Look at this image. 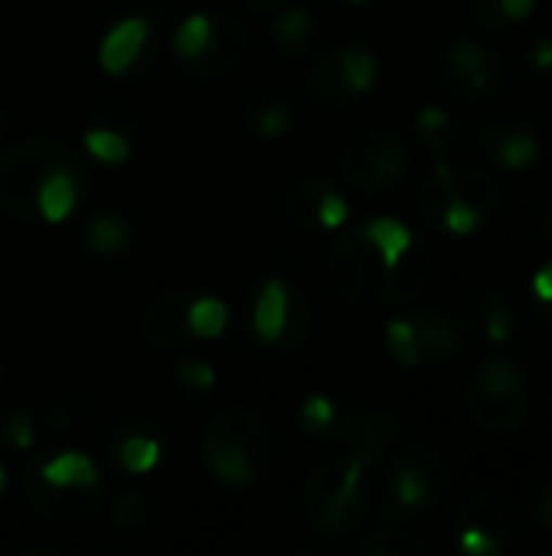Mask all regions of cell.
<instances>
[{
  "label": "cell",
  "mask_w": 552,
  "mask_h": 556,
  "mask_svg": "<svg viewBox=\"0 0 552 556\" xmlns=\"http://www.w3.org/2000/svg\"><path fill=\"white\" fill-rule=\"evenodd\" d=\"M39 476L49 485H59V489H91V485H98V469L85 453H62L59 459L46 463L39 469Z\"/></svg>",
  "instance_id": "obj_25"
},
{
  "label": "cell",
  "mask_w": 552,
  "mask_h": 556,
  "mask_svg": "<svg viewBox=\"0 0 552 556\" xmlns=\"http://www.w3.org/2000/svg\"><path fill=\"white\" fill-rule=\"evenodd\" d=\"M530 59L540 72H550L552 68V36H540L534 46H530Z\"/></svg>",
  "instance_id": "obj_46"
},
{
  "label": "cell",
  "mask_w": 552,
  "mask_h": 556,
  "mask_svg": "<svg viewBox=\"0 0 552 556\" xmlns=\"http://www.w3.org/2000/svg\"><path fill=\"white\" fill-rule=\"evenodd\" d=\"M335 417H338L335 404H332L329 397H322V394H312V397L303 404V410H299V424H303V430H306L309 437L329 433L332 424H335Z\"/></svg>",
  "instance_id": "obj_38"
},
{
  "label": "cell",
  "mask_w": 552,
  "mask_h": 556,
  "mask_svg": "<svg viewBox=\"0 0 552 556\" xmlns=\"http://www.w3.org/2000/svg\"><path fill=\"white\" fill-rule=\"evenodd\" d=\"M23 492H26L29 511L36 518H42L46 525H55V528L88 525L104 505V495L98 492V485H91V489H59V485H49L39 472H26Z\"/></svg>",
  "instance_id": "obj_9"
},
{
  "label": "cell",
  "mask_w": 552,
  "mask_h": 556,
  "mask_svg": "<svg viewBox=\"0 0 552 556\" xmlns=\"http://www.w3.org/2000/svg\"><path fill=\"white\" fill-rule=\"evenodd\" d=\"M465 10H468L472 23L482 26L485 33H491V36H504V33H511V26H514V23L504 16L501 0H465Z\"/></svg>",
  "instance_id": "obj_40"
},
{
  "label": "cell",
  "mask_w": 552,
  "mask_h": 556,
  "mask_svg": "<svg viewBox=\"0 0 552 556\" xmlns=\"http://www.w3.org/2000/svg\"><path fill=\"white\" fill-rule=\"evenodd\" d=\"M345 3H348V7H364L368 0H345Z\"/></svg>",
  "instance_id": "obj_54"
},
{
  "label": "cell",
  "mask_w": 552,
  "mask_h": 556,
  "mask_svg": "<svg viewBox=\"0 0 552 556\" xmlns=\"http://www.w3.org/2000/svg\"><path fill=\"white\" fill-rule=\"evenodd\" d=\"M534 515L540 521L543 531H552V482H547L537 495V505H534Z\"/></svg>",
  "instance_id": "obj_45"
},
{
  "label": "cell",
  "mask_w": 552,
  "mask_h": 556,
  "mask_svg": "<svg viewBox=\"0 0 552 556\" xmlns=\"http://www.w3.org/2000/svg\"><path fill=\"white\" fill-rule=\"evenodd\" d=\"M179 381H182L185 388L205 391V388L215 384V368H211L208 362H202V358H185V362L179 365Z\"/></svg>",
  "instance_id": "obj_43"
},
{
  "label": "cell",
  "mask_w": 552,
  "mask_h": 556,
  "mask_svg": "<svg viewBox=\"0 0 552 556\" xmlns=\"http://www.w3.org/2000/svg\"><path fill=\"white\" fill-rule=\"evenodd\" d=\"M482 303H485L482 329H485L488 342H495V345H504V342L514 336V329H517V316H514L511 303H508L501 293H495V290L482 293Z\"/></svg>",
  "instance_id": "obj_30"
},
{
  "label": "cell",
  "mask_w": 552,
  "mask_h": 556,
  "mask_svg": "<svg viewBox=\"0 0 552 556\" xmlns=\"http://www.w3.org/2000/svg\"><path fill=\"white\" fill-rule=\"evenodd\" d=\"M361 556H426L433 554L429 541L413 531L407 521L400 518H381V528L371 531L361 544H358Z\"/></svg>",
  "instance_id": "obj_16"
},
{
  "label": "cell",
  "mask_w": 552,
  "mask_h": 556,
  "mask_svg": "<svg viewBox=\"0 0 552 556\" xmlns=\"http://www.w3.org/2000/svg\"><path fill=\"white\" fill-rule=\"evenodd\" d=\"M540 238L552 248V199L550 205H547V212H543V222H540Z\"/></svg>",
  "instance_id": "obj_50"
},
{
  "label": "cell",
  "mask_w": 552,
  "mask_h": 556,
  "mask_svg": "<svg viewBox=\"0 0 552 556\" xmlns=\"http://www.w3.org/2000/svg\"><path fill=\"white\" fill-rule=\"evenodd\" d=\"M117 456H120V466H124L127 472L143 476V472H150V469L159 463V443H156L153 437H146V433H133V437H127V440L120 443Z\"/></svg>",
  "instance_id": "obj_36"
},
{
  "label": "cell",
  "mask_w": 552,
  "mask_h": 556,
  "mask_svg": "<svg viewBox=\"0 0 552 556\" xmlns=\"http://www.w3.org/2000/svg\"><path fill=\"white\" fill-rule=\"evenodd\" d=\"M247 52H251L247 23L231 10H218V13H211L208 46L198 55L182 59V72L195 81H221L244 65Z\"/></svg>",
  "instance_id": "obj_8"
},
{
  "label": "cell",
  "mask_w": 552,
  "mask_h": 556,
  "mask_svg": "<svg viewBox=\"0 0 552 556\" xmlns=\"http://www.w3.org/2000/svg\"><path fill=\"white\" fill-rule=\"evenodd\" d=\"M332 189H338V186L329 176H322V173H312V176H303L299 182H293L290 192H286V205H283L286 208V222L293 228H299V231L322 228L319 225V205H322V199Z\"/></svg>",
  "instance_id": "obj_19"
},
{
  "label": "cell",
  "mask_w": 552,
  "mask_h": 556,
  "mask_svg": "<svg viewBox=\"0 0 552 556\" xmlns=\"http://www.w3.org/2000/svg\"><path fill=\"white\" fill-rule=\"evenodd\" d=\"M312 329V316H309V300L303 296V290L296 283H286V319H283V332L273 345H280L283 352H296L303 349V342L309 339Z\"/></svg>",
  "instance_id": "obj_27"
},
{
  "label": "cell",
  "mask_w": 552,
  "mask_h": 556,
  "mask_svg": "<svg viewBox=\"0 0 552 556\" xmlns=\"http://www.w3.org/2000/svg\"><path fill=\"white\" fill-rule=\"evenodd\" d=\"M338 59H342V75H345V81H348V88L355 94H364V91L374 88V81H377L374 52H368L364 46H348V49L338 52Z\"/></svg>",
  "instance_id": "obj_29"
},
{
  "label": "cell",
  "mask_w": 552,
  "mask_h": 556,
  "mask_svg": "<svg viewBox=\"0 0 552 556\" xmlns=\"http://www.w3.org/2000/svg\"><path fill=\"white\" fill-rule=\"evenodd\" d=\"M36 437L33 417L26 410H0V440L13 450H29Z\"/></svg>",
  "instance_id": "obj_39"
},
{
  "label": "cell",
  "mask_w": 552,
  "mask_h": 556,
  "mask_svg": "<svg viewBox=\"0 0 552 556\" xmlns=\"http://www.w3.org/2000/svg\"><path fill=\"white\" fill-rule=\"evenodd\" d=\"M449 124H452V117H449V111L439 108V104H429V108H423V111L416 114V130L426 137V143L436 150V156L446 153V130H449Z\"/></svg>",
  "instance_id": "obj_37"
},
{
  "label": "cell",
  "mask_w": 552,
  "mask_h": 556,
  "mask_svg": "<svg viewBox=\"0 0 552 556\" xmlns=\"http://www.w3.org/2000/svg\"><path fill=\"white\" fill-rule=\"evenodd\" d=\"M3 485H7V469L0 466V492H3Z\"/></svg>",
  "instance_id": "obj_53"
},
{
  "label": "cell",
  "mask_w": 552,
  "mask_h": 556,
  "mask_svg": "<svg viewBox=\"0 0 552 556\" xmlns=\"http://www.w3.org/2000/svg\"><path fill=\"white\" fill-rule=\"evenodd\" d=\"M455 544L465 556H501L504 554V544L495 541L491 534L478 531V528H459L455 531Z\"/></svg>",
  "instance_id": "obj_42"
},
{
  "label": "cell",
  "mask_w": 552,
  "mask_h": 556,
  "mask_svg": "<svg viewBox=\"0 0 552 556\" xmlns=\"http://www.w3.org/2000/svg\"><path fill=\"white\" fill-rule=\"evenodd\" d=\"M478 140L504 169H527L540 156V130L524 114H491L482 124Z\"/></svg>",
  "instance_id": "obj_11"
},
{
  "label": "cell",
  "mask_w": 552,
  "mask_h": 556,
  "mask_svg": "<svg viewBox=\"0 0 552 556\" xmlns=\"http://www.w3.org/2000/svg\"><path fill=\"white\" fill-rule=\"evenodd\" d=\"M384 339H387L390 355H394L403 368H416V365L423 362L420 342H416V329H413V319H394V323H387Z\"/></svg>",
  "instance_id": "obj_35"
},
{
  "label": "cell",
  "mask_w": 552,
  "mask_h": 556,
  "mask_svg": "<svg viewBox=\"0 0 552 556\" xmlns=\"http://www.w3.org/2000/svg\"><path fill=\"white\" fill-rule=\"evenodd\" d=\"M81 235H85V248L94 254H120L130 244V225L114 212L94 215Z\"/></svg>",
  "instance_id": "obj_26"
},
{
  "label": "cell",
  "mask_w": 552,
  "mask_h": 556,
  "mask_svg": "<svg viewBox=\"0 0 552 556\" xmlns=\"http://www.w3.org/2000/svg\"><path fill=\"white\" fill-rule=\"evenodd\" d=\"M244 10H254V13H270V10H280L283 0H238Z\"/></svg>",
  "instance_id": "obj_49"
},
{
  "label": "cell",
  "mask_w": 552,
  "mask_h": 556,
  "mask_svg": "<svg viewBox=\"0 0 552 556\" xmlns=\"http://www.w3.org/2000/svg\"><path fill=\"white\" fill-rule=\"evenodd\" d=\"M283 319H286V280L270 277L260 287V296L254 306V329L264 342H277L283 332Z\"/></svg>",
  "instance_id": "obj_24"
},
{
  "label": "cell",
  "mask_w": 552,
  "mask_h": 556,
  "mask_svg": "<svg viewBox=\"0 0 552 556\" xmlns=\"http://www.w3.org/2000/svg\"><path fill=\"white\" fill-rule=\"evenodd\" d=\"M228 326V306L218 296H195L189 303V329L198 339H215Z\"/></svg>",
  "instance_id": "obj_31"
},
{
  "label": "cell",
  "mask_w": 552,
  "mask_h": 556,
  "mask_svg": "<svg viewBox=\"0 0 552 556\" xmlns=\"http://www.w3.org/2000/svg\"><path fill=\"white\" fill-rule=\"evenodd\" d=\"M342 176L361 192H384L397 186L410 169V153L403 140L390 130L368 127L345 140L338 153Z\"/></svg>",
  "instance_id": "obj_6"
},
{
  "label": "cell",
  "mask_w": 552,
  "mask_h": 556,
  "mask_svg": "<svg viewBox=\"0 0 552 556\" xmlns=\"http://www.w3.org/2000/svg\"><path fill=\"white\" fill-rule=\"evenodd\" d=\"M202 459L208 472L234 489H247L267 476L273 463V433L270 424L247 410L231 407L221 410L202 437Z\"/></svg>",
  "instance_id": "obj_2"
},
{
  "label": "cell",
  "mask_w": 552,
  "mask_h": 556,
  "mask_svg": "<svg viewBox=\"0 0 552 556\" xmlns=\"http://www.w3.org/2000/svg\"><path fill=\"white\" fill-rule=\"evenodd\" d=\"M439 72L446 85L465 101L488 98L508 81V65L501 55L472 36H455L439 49Z\"/></svg>",
  "instance_id": "obj_7"
},
{
  "label": "cell",
  "mask_w": 552,
  "mask_h": 556,
  "mask_svg": "<svg viewBox=\"0 0 552 556\" xmlns=\"http://www.w3.org/2000/svg\"><path fill=\"white\" fill-rule=\"evenodd\" d=\"M85 147L94 160L114 166V163H124L130 156V137L114 130V127H91L85 134Z\"/></svg>",
  "instance_id": "obj_32"
},
{
  "label": "cell",
  "mask_w": 552,
  "mask_h": 556,
  "mask_svg": "<svg viewBox=\"0 0 552 556\" xmlns=\"http://www.w3.org/2000/svg\"><path fill=\"white\" fill-rule=\"evenodd\" d=\"M452 525H455V531L459 528H478V531L491 534L495 541H501L504 551L514 544V531H517V521H514L511 505L495 489H475V492H468L462 498V505L455 508Z\"/></svg>",
  "instance_id": "obj_13"
},
{
  "label": "cell",
  "mask_w": 552,
  "mask_h": 556,
  "mask_svg": "<svg viewBox=\"0 0 552 556\" xmlns=\"http://www.w3.org/2000/svg\"><path fill=\"white\" fill-rule=\"evenodd\" d=\"M3 130H7V111H3V104H0V140H3Z\"/></svg>",
  "instance_id": "obj_52"
},
{
  "label": "cell",
  "mask_w": 552,
  "mask_h": 556,
  "mask_svg": "<svg viewBox=\"0 0 552 556\" xmlns=\"http://www.w3.org/2000/svg\"><path fill=\"white\" fill-rule=\"evenodd\" d=\"M540 326L552 332V303H543V309H540Z\"/></svg>",
  "instance_id": "obj_51"
},
{
  "label": "cell",
  "mask_w": 552,
  "mask_h": 556,
  "mask_svg": "<svg viewBox=\"0 0 552 556\" xmlns=\"http://www.w3.org/2000/svg\"><path fill=\"white\" fill-rule=\"evenodd\" d=\"M465 414L468 420L491 433V437H511L527 424L530 414V388H511V391H488L482 384H475L472 378L465 381Z\"/></svg>",
  "instance_id": "obj_10"
},
{
  "label": "cell",
  "mask_w": 552,
  "mask_h": 556,
  "mask_svg": "<svg viewBox=\"0 0 552 556\" xmlns=\"http://www.w3.org/2000/svg\"><path fill=\"white\" fill-rule=\"evenodd\" d=\"M534 3H537V0H501V10H504V16H508L511 23H521V20L530 16Z\"/></svg>",
  "instance_id": "obj_48"
},
{
  "label": "cell",
  "mask_w": 552,
  "mask_h": 556,
  "mask_svg": "<svg viewBox=\"0 0 552 556\" xmlns=\"http://www.w3.org/2000/svg\"><path fill=\"white\" fill-rule=\"evenodd\" d=\"M387 274L390 267L381 261V254L361 235V228L338 238L325 254V280L332 293L355 306H384Z\"/></svg>",
  "instance_id": "obj_5"
},
{
  "label": "cell",
  "mask_w": 552,
  "mask_h": 556,
  "mask_svg": "<svg viewBox=\"0 0 552 556\" xmlns=\"http://www.w3.org/2000/svg\"><path fill=\"white\" fill-rule=\"evenodd\" d=\"M195 300V293L189 290H166L159 296H153L146 303V309L140 313V339L150 349L159 352H172L189 345V303Z\"/></svg>",
  "instance_id": "obj_12"
},
{
  "label": "cell",
  "mask_w": 552,
  "mask_h": 556,
  "mask_svg": "<svg viewBox=\"0 0 552 556\" xmlns=\"http://www.w3.org/2000/svg\"><path fill=\"white\" fill-rule=\"evenodd\" d=\"M472 381L488 388V391H511V388H524L527 384V375L517 362H508V358H491L485 365H478L472 371Z\"/></svg>",
  "instance_id": "obj_33"
},
{
  "label": "cell",
  "mask_w": 552,
  "mask_h": 556,
  "mask_svg": "<svg viewBox=\"0 0 552 556\" xmlns=\"http://www.w3.org/2000/svg\"><path fill=\"white\" fill-rule=\"evenodd\" d=\"M342 49H319L312 65L306 68V91L316 104L329 108V111H338V108H348L358 94L348 88L345 75H342V59H338Z\"/></svg>",
  "instance_id": "obj_15"
},
{
  "label": "cell",
  "mask_w": 552,
  "mask_h": 556,
  "mask_svg": "<svg viewBox=\"0 0 552 556\" xmlns=\"http://www.w3.org/2000/svg\"><path fill=\"white\" fill-rule=\"evenodd\" d=\"M371 469L374 466L351 450L312 469L303 485L306 521L325 538H345L351 531H361L368 515L374 511V485L368 479Z\"/></svg>",
  "instance_id": "obj_1"
},
{
  "label": "cell",
  "mask_w": 552,
  "mask_h": 556,
  "mask_svg": "<svg viewBox=\"0 0 552 556\" xmlns=\"http://www.w3.org/2000/svg\"><path fill=\"white\" fill-rule=\"evenodd\" d=\"M345 218H348V202L342 199L338 189H332V192L322 199V205H319V225H322V228H342Z\"/></svg>",
  "instance_id": "obj_44"
},
{
  "label": "cell",
  "mask_w": 552,
  "mask_h": 556,
  "mask_svg": "<svg viewBox=\"0 0 552 556\" xmlns=\"http://www.w3.org/2000/svg\"><path fill=\"white\" fill-rule=\"evenodd\" d=\"M3 375H7V368H3V355H0V384H3Z\"/></svg>",
  "instance_id": "obj_55"
},
{
  "label": "cell",
  "mask_w": 552,
  "mask_h": 556,
  "mask_svg": "<svg viewBox=\"0 0 552 556\" xmlns=\"http://www.w3.org/2000/svg\"><path fill=\"white\" fill-rule=\"evenodd\" d=\"M244 121L260 137H280L293 124V101H286L280 91H254L244 101Z\"/></svg>",
  "instance_id": "obj_20"
},
{
  "label": "cell",
  "mask_w": 552,
  "mask_h": 556,
  "mask_svg": "<svg viewBox=\"0 0 552 556\" xmlns=\"http://www.w3.org/2000/svg\"><path fill=\"white\" fill-rule=\"evenodd\" d=\"M449 492V463L429 446H403L390 463V498L381 508V518L410 521L413 515H429L446 505Z\"/></svg>",
  "instance_id": "obj_4"
},
{
  "label": "cell",
  "mask_w": 552,
  "mask_h": 556,
  "mask_svg": "<svg viewBox=\"0 0 552 556\" xmlns=\"http://www.w3.org/2000/svg\"><path fill=\"white\" fill-rule=\"evenodd\" d=\"M361 235L374 244V251L381 254V261H384L387 267H394V264L413 248V241H416L413 231H410L403 222L390 218V215H381V218L361 225Z\"/></svg>",
  "instance_id": "obj_22"
},
{
  "label": "cell",
  "mask_w": 552,
  "mask_h": 556,
  "mask_svg": "<svg viewBox=\"0 0 552 556\" xmlns=\"http://www.w3.org/2000/svg\"><path fill=\"white\" fill-rule=\"evenodd\" d=\"M78 189H81V176L68 173V169H59L52 173L42 189H39V199H36V208H39V218H49V222H62L75 202H78Z\"/></svg>",
  "instance_id": "obj_23"
},
{
  "label": "cell",
  "mask_w": 552,
  "mask_h": 556,
  "mask_svg": "<svg viewBox=\"0 0 552 556\" xmlns=\"http://www.w3.org/2000/svg\"><path fill=\"white\" fill-rule=\"evenodd\" d=\"M534 296L540 303H552V261L537 270V277H534Z\"/></svg>",
  "instance_id": "obj_47"
},
{
  "label": "cell",
  "mask_w": 552,
  "mask_h": 556,
  "mask_svg": "<svg viewBox=\"0 0 552 556\" xmlns=\"http://www.w3.org/2000/svg\"><path fill=\"white\" fill-rule=\"evenodd\" d=\"M111 518H114V528L117 531H130V534L150 525V511H146V505H143V498L137 492L120 495L117 505H114V511H111Z\"/></svg>",
  "instance_id": "obj_41"
},
{
  "label": "cell",
  "mask_w": 552,
  "mask_h": 556,
  "mask_svg": "<svg viewBox=\"0 0 552 556\" xmlns=\"http://www.w3.org/2000/svg\"><path fill=\"white\" fill-rule=\"evenodd\" d=\"M459 199V189H455V169L449 166L446 153L436 156V166L423 176L420 182V192H416V208L423 215L426 225H436L442 228V218H446V208Z\"/></svg>",
  "instance_id": "obj_18"
},
{
  "label": "cell",
  "mask_w": 552,
  "mask_h": 556,
  "mask_svg": "<svg viewBox=\"0 0 552 556\" xmlns=\"http://www.w3.org/2000/svg\"><path fill=\"white\" fill-rule=\"evenodd\" d=\"M312 33H316V16L306 10V7H293L286 10L277 23H273V39L283 52H293V55H303L306 46L312 42Z\"/></svg>",
  "instance_id": "obj_28"
},
{
  "label": "cell",
  "mask_w": 552,
  "mask_h": 556,
  "mask_svg": "<svg viewBox=\"0 0 552 556\" xmlns=\"http://www.w3.org/2000/svg\"><path fill=\"white\" fill-rule=\"evenodd\" d=\"M59 169H68L85 179L78 156L62 137L29 134V137L13 140L0 153V208L16 222L39 218V208H36L39 189Z\"/></svg>",
  "instance_id": "obj_3"
},
{
  "label": "cell",
  "mask_w": 552,
  "mask_h": 556,
  "mask_svg": "<svg viewBox=\"0 0 552 556\" xmlns=\"http://www.w3.org/2000/svg\"><path fill=\"white\" fill-rule=\"evenodd\" d=\"M150 20L146 16H130V20H120L101 42V52H98V62L107 75H120L127 72L140 55L143 49L150 46Z\"/></svg>",
  "instance_id": "obj_14"
},
{
  "label": "cell",
  "mask_w": 552,
  "mask_h": 556,
  "mask_svg": "<svg viewBox=\"0 0 552 556\" xmlns=\"http://www.w3.org/2000/svg\"><path fill=\"white\" fill-rule=\"evenodd\" d=\"M208 33H211V13H192L179 23L172 46L179 59H192L208 46Z\"/></svg>",
  "instance_id": "obj_34"
},
{
  "label": "cell",
  "mask_w": 552,
  "mask_h": 556,
  "mask_svg": "<svg viewBox=\"0 0 552 556\" xmlns=\"http://www.w3.org/2000/svg\"><path fill=\"white\" fill-rule=\"evenodd\" d=\"M413 329H416L420 355H423L426 362L442 365V362H449V358L459 352V345H462L452 316L442 313V309H423V313H416V316H413Z\"/></svg>",
  "instance_id": "obj_17"
},
{
  "label": "cell",
  "mask_w": 552,
  "mask_h": 556,
  "mask_svg": "<svg viewBox=\"0 0 552 556\" xmlns=\"http://www.w3.org/2000/svg\"><path fill=\"white\" fill-rule=\"evenodd\" d=\"M452 169H455L459 199L472 202L478 208V215L488 222L501 208V186H498V179L485 166H452Z\"/></svg>",
  "instance_id": "obj_21"
}]
</instances>
